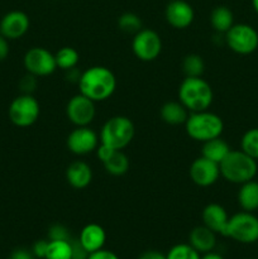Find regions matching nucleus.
Instances as JSON below:
<instances>
[{
	"instance_id": "6",
	"label": "nucleus",
	"mask_w": 258,
	"mask_h": 259,
	"mask_svg": "<svg viewBox=\"0 0 258 259\" xmlns=\"http://www.w3.org/2000/svg\"><path fill=\"white\" fill-rule=\"evenodd\" d=\"M224 237L242 244L258 242V218L253 212H237L229 218Z\"/></svg>"
},
{
	"instance_id": "29",
	"label": "nucleus",
	"mask_w": 258,
	"mask_h": 259,
	"mask_svg": "<svg viewBox=\"0 0 258 259\" xmlns=\"http://www.w3.org/2000/svg\"><path fill=\"white\" fill-rule=\"evenodd\" d=\"M119 29L126 34H136L142 29V20L134 13H124L118 19Z\"/></svg>"
},
{
	"instance_id": "17",
	"label": "nucleus",
	"mask_w": 258,
	"mask_h": 259,
	"mask_svg": "<svg viewBox=\"0 0 258 259\" xmlns=\"http://www.w3.org/2000/svg\"><path fill=\"white\" fill-rule=\"evenodd\" d=\"M78 242L90 254V253L103 249L106 242V233L101 225L91 223L82 228L80 235H78Z\"/></svg>"
},
{
	"instance_id": "37",
	"label": "nucleus",
	"mask_w": 258,
	"mask_h": 259,
	"mask_svg": "<svg viewBox=\"0 0 258 259\" xmlns=\"http://www.w3.org/2000/svg\"><path fill=\"white\" fill-rule=\"evenodd\" d=\"M8 40L9 39L0 34V61L5 60L9 55V42Z\"/></svg>"
},
{
	"instance_id": "33",
	"label": "nucleus",
	"mask_w": 258,
	"mask_h": 259,
	"mask_svg": "<svg viewBox=\"0 0 258 259\" xmlns=\"http://www.w3.org/2000/svg\"><path fill=\"white\" fill-rule=\"evenodd\" d=\"M95 152H96V156H98V158L101 161V163H104V162L108 161V159L113 156V153L115 152V149H113V148H110V147L105 146V144L100 143L98 146V148H96Z\"/></svg>"
},
{
	"instance_id": "3",
	"label": "nucleus",
	"mask_w": 258,
	"mask_h": 259,
	"mask_svg": "<svg viewBox=\"0 0 258 259\" xmlns=\"http://www.w3.org/2000/svg\"><path fill=\"white\" fill-rule=\"evenodd\" d=\"M220 176L230 184L242 185L254 180L258 172V164L254 158L238 149L230 151L228 156L220 162Z\"/></svg>"
},
{
	"instance_id": "28",
	"label": "nucleus",
	"mask_w": 258,
	"mask_h": 259,
	"mask_svg": "<svg viewBox=\"0 0 258 259\" xmlns=\"http://www.w3.org/2000/svg\"><path fill=\"white\" fill-rule=\"evenodd\" d=\"M240 149L258 161V128H252L243 134L240 139Z\"/></svg>"
},
{
	"instance_id": "23",
	"label": "nucleus",
	"mask_w": 258,
	"mask_h": 259,
	"mask_svg": "<svg viewBox=\"0 0 258 259\" xmlns=\"http://www.w3.org/2000/svg\"><path fill=\"white\" fill-rule=\"evenodd\" d=\"M210 23L218 33L225 34L234 24V14L228 7L219 5L210 13Z\"/></svg>"
},
{
	"instance_id": "14",
	"label": "nucleus",
	"mask_w": 258,
	"mask_h": 259,
	"mask_svg": "<svg viewBox=\"0 0 258 259\" xmlns=\"http://www.w3.org/2000/svg\"><path fill=\"white\" fill-rule=\"evenodd\" d=\"M164 18L175 29H186L195 19L194 8L186 0H171L164 9Z\"/></svg>"
},
{
	"instance_id": "24",
	"label": "nucleus",
	"mask_w": 258,
	"mask_h": 259,
	"mask_svg": "<svg viewBox=\"0 0 258 259\" xmlns=\"http://www.w3.org/2000/svg\"><path fill=\"white\" fill-rule=\"evenodd\" d=\"M104 168L111 176H123L129 169V159L123 151H115L113 156L104 162Z\"/></svg>"
},
{
	"instance_id": "13",
	"label": "nucleus",
	"mask_w": 258,
	"mask_h": 259,
	"mask_svg": "<svg viewBox=\"0 0 258 259\" xmlns=\"http://www.w3.org/2000/svg\"><path fill=\"white\" fill-rule=\"evenodd\" d=\"M189 175L195 185L200 187H209L219 180L220 167L215 162L200 156L190 166Z\"/></svg>"
},
{
	"instance_id": "8",
	"label": "nucleus",
	"mask_w": 258,
	"mask_h": 259,
	"mask_svg": "<svg viewBox=\"0 0 258 259\" xmlns=\"http://www.w3.org/2000/svg\"><path fill=\"white\" fill-rule=\"evenodd\" d=\"M225 43L238 55H250L258 48V32L249 24L238 23L225 33Z\"/></svg>"
},
{
	"instance_id": "25",
	"label": "nucleus",
	"mask_w": 258,
	"mask_h": 259,
	"mask_svg": "<svg viewBox=\"0 0 258 259\" xmlns=\"http://www.w3.org/2000/svg\"><path fill=\"white\" fill-rule=\"evenodd\" d=\"M45 259H72L71 240H48Z\"/></svg>"
},
{
	"instance_id": "15",
	"label": "nucleus",
	"mask_w": 258,
	"mask_h": 259,
	"mask_svg": "<svg viewBox=\"0 0 258 259\" xmlns=\"http://www.w3.org/2000/svg\"><path fill=\"white\" fill-rule=\"evenodd\" d=\"M29 17L22 10H12L0 20V34L7 39H19L29 29Z\"/></svg>"
},
{
	"instance_id": "42",
	"label": "nucleus",
	"mask_w": 258,
	"mask_h": 259,
	"mask_svg": "<svg viewBox=\"0 0 258 259\" xmlns=\"http://www.w3.org/2000/svg\"><path fill=\"white\" fill-rule=\"evenodd\" d=\"M248 259H249V258H248Z\"/></svg>"
},
{
	"instance_id": "11",
	"label": "nucleus",
	"mask_w": 258,
	"mask_h": 259,
	"mask_svg": "<svg viewBox=\"0 0 258 259\" xmlns=\"http://www.w3.org/2000/svg\"><path fill=\"white\" fill-rule=\"evenodd\" d=\"M66 115L75 126H89L96 115L95 101L82 94L72 96L66 106Z\"/></svg>"
},
{
	"instance_id": "27",
	"label": "nucleus",
	"mask_w": 258,
	"mask_h": 259,
	"mask_svg": "<svg viewBox=\"0 0 258 259\" xmlns=\"http://www.w3.org/2000/svg\"><path fill=\"white\" fill-rule=\"evenodd\" d=\"M182 71L186 77H200L205 71V62L201 56L187 55L182 61Z\"/></svg>"
},
{
	"instance_id": "22",
	"label": "nucleus",
	"mask_w": 258,
	"mask_h": 259,
	"mask_svg": "<svg viewBox=\"0 0 258 259\" xmlns=\"http://www.w3.org/2000/svg\"><path fill=\"white\" fill-rule=\"evenodd\" d=\"M230 151L232 149H230L229 144L224 139H222V137H218V138L210 139V141L202 143L201 156L215 162V163L220 164V162L228 156Z\"/></svg>"
},
{
	"instance_id": "36",
	"label": "nucleus",
	"mask_w": 258,
	"mask_h": 259,
	"mask_svg": "<svg viewBox=\"0 0 258 259\" xmlns=\"http://www.w3.org/2000/svg\"><path fill=\"white\" fill-rule=\"evenodd\" d=\"M88 259H119V257L115 253L110 252V250H106L103 248V249L98 250V252L90 253Z\"/></svg>"
},
{
	"instance_id": "35",
	"label": "nucleus",
	"mask_w": 258,
	"mask_h": 259,
	"mask_svg": "<svg viewBox=\"0 0 258 259\" xmlns=\"http://www.w3.org/2000/svg\"><path fill=\"white\" fill-rule=\"evenodd\" d=\"M47 247H48V240H38L33 244V249L32 253L33 255H35L38 259H45L46 257V252H47Z\"/></svg>"
},
{
	"instance_id": "39",
	"label": "nucleus",
	"mask_w": 258,
	"mask_h": 259,
	"mask_svg": "<svg viewBox=\"0 0 258 259\" xmlns=\"http://www.w3.org/2000/svg\"><path fill=\"white\" fill-rule=\"evenodd\" d=\"M138 259H167L166 255L162 254L161 252H157V250H147L143 254H141V257Z\"/></svg>"
},
{
	"instance_id": "19",
	"label": "nucleus",
	"mask_w": 258,
	"mask_h": 259,
	"mask_svg": "<svg viewBox=\"0 0 258 259\" xmlns=\"http://www.w3.org/2000/svg\"><path fill=\"white\" fill-rule=\"evenodd\" d=\"M189 244L199 253H209L217 245V234L204 224L195 227L189 234Z\"/></svg>"
},
{
	"instance_id": "41",
	"label": "nucleus",
	"mask_w": 258,
	"mask_h": 259,
	"mask_svg": "<svg viewBox=\"0 0 258 259\" xmlns=\"http://www.w3.org/2000/svg\"><path fill=\"white\" fill-rule=\"evenodd\" d=\"M252 7L254 9V12L258 14V0H252Z\"/></svg>"
},
{
	"instance_id": "10",
	"label": "nucleus",
	"mask_w": 258,
	"mask_h": 259,
	"mask_svg": "<svg viewBox=\"0 0 258 259\" xmlns=\"http://www.w3.org/2000/svg\"><path fill=\"white\" fill-rule=\"evenodd\" d=\"M23 63L27 72L35 77L50 76L57 70L55 55L43 47H32L28 50L23 58Z\"/></svg>"
},
{
	"instance_id": "2",
	"label": "nucleus",
	"mask_w": 258,
	"mask_h": 259,
	"mask_svg": "<svg viewBox=\"0 0 258 259\" xmlns=\"http://www.w3.org/2000/svg\"><path fill=\"white\" fill-rule=\"evenodd\" d=\"M214 100L211 85L200 77H185L179 88V101L190 111H204L211 106Z\"/></svg>"
},
{
	"instance_id": "18",
	"label": "nucleus",
	"mask_w": 258,
	"mask_h": 259,
	"mask_svg": "<svg viewBox=\"0 0 258 259\" xmlns=\"http://www.w3.org/2000/svg\"><path fill=\"white\" fill-rule=\"evenodd\" d=\"M66 180L73 189H86L93 181V169L86 162L75 161L68 164L66 169Z\"/></svg>"
},
{
	"instance_id": "32",
	"label": "nucleus",
	"mask_w": 258,
	"mask_h": 259,
	"mask_svg": "<svg viewBox=\"0 0 258 259\" xmlns=\"http://www.w3.org/2000/svg\"><path fill=\"white\" fill-rule=\"evenodd\" d=\"M71 245H72V259H88L89 253L81 245L78 239L71 240Z\"/></svg>"
},
{
	"instance_id": "9",
	"label": "nucleus",
	"mask_w": 258,
	"mask_h": 259,
	"mask_svg": "<svg viewBox=\"0 0 258 259\" xmlns=\"http://www.w3.org/2000/svg\"><path fill=\"white\" fill-rule=\"evenodd\" d=\"M132 51L138 60L152 62L162 52V39L158 33L149 28H142L132 40Z\"/></svg>"
},
{
	"instance_id": "16",
	"label": "nucleus",
	"mask_w": 258,
	"mask_h": 259,
	"mask_svg": "<svg viewBox=\"0 0 258 259\" xmlns=\"http://www.w3.org/2000/svg\"><path fill=\"white\" fill-rule=\"evenodd\" d=\"M202 224L211 229L215 234H220L224 237L225 230H227L228 222H229V215L227 210L219 204L206 205L202 210Z\"/></svg>"
},
{
	"instance_id": "4",
	"label": "nucleus",
	"mask_w": 258,
	"mask_h": 259,
	"mask_svg": "<svg viewBox=\"0 0 258 259\" xmlns=\"http://www.w3.org/2000/svg\"><path fill=\"white\" fill-rule=\"evenodd\" d=\"M184 125L187 136L201 143L222 137L224 132L223 119L218 114L209 110L190 113Z\"/></svg>"
},
{
	"instance_id": "7",
	"label": "nucleus",
	"mask_w": 258,
	"mask_h": 259,
	"mask_svg": "<svg viewBox=\"0 0 258 259\" xmlns=\"http://www.w3.org/2000/svg\"><path fill=\"white\" fill-rule=\"evenodd\" d=\"M39 103L30 94H23L15 98L8 109L10 121L19 128L33 125L39 118Z\"/></svg>"
},
{
	"instance_id": "38",
	"label": "nucleus",
	"mask_w": 258,
	"mask_h": 259,
	"mask_svg": "<svg viewBox=\"0 0 258 259\" xmlns=\"http://www.w3.org/2000/svg\"><path fill=\"white\" fill-rule=\"evenodd\" d=\"M9 259H33V255L32 253H29L25 249H15L10 254Z\"/></svg>"
},
{
	"instance_id": "31",
	"label": "nucleus",
	"mask_w": 258,
	"mask_h": 259,
	"mask_svg": "<svg viewBox=\"0 0 258 259\" xmlns=\"http://www.w3.org/2000/svg\"><path fill=\"white\" fill-rule=\"evenodd\" d=\"M48 238L50 240H70V233L63 225L55 224L48 230Z\"/></svg>"
},
{
	"instance_id": "12",
	"label": "nucleus",
	"mask_w": 258,
	"mask_h": 259,
	"mask_svg": "<svg viewBox=\"0 0 258 259\" xmlns=\"http://www.w3.org/2000/svg\"><path fill=\"white\" fill-rule=\"evenodd\" d=\"M67 148L76 156H85L96 151L100 144L98 134L89 126H76L67 137Z\"/></svg>"
},
{
	"instance_id": "26",
	"label": "nucleus",
	"mask_w": 258,
	"mask_h": 259,
	"mask_svg": "<svg viewBox=\"0 0 258 259\" xmlns=\"http://www.w3.org/2000/svg\"><path fill=\"white\" fill-rule=\"evenodd\" d=\"M55 58L57 68H61L63 71H70L76 67V65L80 61V55L75 48L62 47L56 52Z\"/></svg>"
},
{
	"instance_id": "21",
	"label": "nucleus",
	"mask_w": 258,
	"mask_h": 259,
	"mask_svg": "<svg viewBox=\"0 0 258 259\" xmlns=\"http://www.w3.org/2000/svg\"><path fill=\"white\" fill-rule=\"evenodd\" d=\"M238 204L243 211L254 212L258 210V182L254 180L240 185L238 191Z\"/></svg>"
},
{
	"instance_id": "1",
	"label": "nucleus",
	"mask_w": 258,
	"mask_h": 259,
	"mask_svg": "<svg viewBox=\"0 0 258 259\" xmlns=\"http://www.w3.org/2000/svg\"><path fill=\"white\" fill-rule=\"evenodd\" d=\"M80 94L95 103L105 101L116 89V77L113 71L104 66H93L83 71L78 77Z\"/></svg>"
},
{
	"instance_id": "5",
	"label": "nucleus",
	"mask_w": 258,
	"mask_h": 259,
	"mask_svg": "<svg viewBox=\"0 0 258 259\" xmlns=\"http://www.w3.org/2000/svg\"><path fill=\"white\" fill-rule=\"evenodd\" d=\"M136 134V128L131 118L124 115H115L104 123L100 131V143L115 149L123 151L132 143Z\"/></svg>"
},
{
	"instance_id": "30",
	"label": "nucleus",
	"mask_w": 258,
	"mask_h": 259,
	"mask_svg": "<svg viewBox=\"0 0 258 259\" xmlns=\"http://www.w3.org/2000/svg\"><path fill=\"white\" fill-rule=\"evenodd\" d=\"M167 259H201L200 253L190 244H177L169 249L166 255Z\"/></svg>"
},
{
	"instance_id": "40",
	"label": "nucleus",
	"mask_w": 258,
	"mask_h": 259,
	"mask_svg": "<svg viewBox=\"0 0 258 259\" xmlns=\"http://www.w3.org/2000/svg\"><path fill=\"white\" fill-rule=\"evenodd\" d=\"M201 259H224V258H223L220 254H218V253L209 252V253H205V254L201 257Z\"/></svg>"
},
{
	"instance_id": "20",
	"label": "nucleus",
	"mask_w": 258,
	"mask_h": 259,
	"mask_svg": "<svg viewBox=\"0 0 258 259\" xmlns=\"http://www.w3.org/2000/svg\"><path fill=\"white\" fill-rule=\"evenodd\" d=\"M159 114L164 123L169 125H181L186 123L190 111L180 101H167L162 105Z\"/></svg>"
},
{
	"instance_id": "34",
	"label": "nucleus",
	"mask_w": 258,
	"mask_h": 259,
	"mask_svg": "<svg viewBox=\"0 0 258 259\" xmlns=\"http://www.w3.org/2000/svg\"><path fill=\"white\" fill-rule=\"evenodd\" d=\"M35 76L28 73L24 78L20 82V86H22V90L24 91V94H30L32 91H34L35 86H37V80H35Z\"/></svg>"
}]
</instances>
